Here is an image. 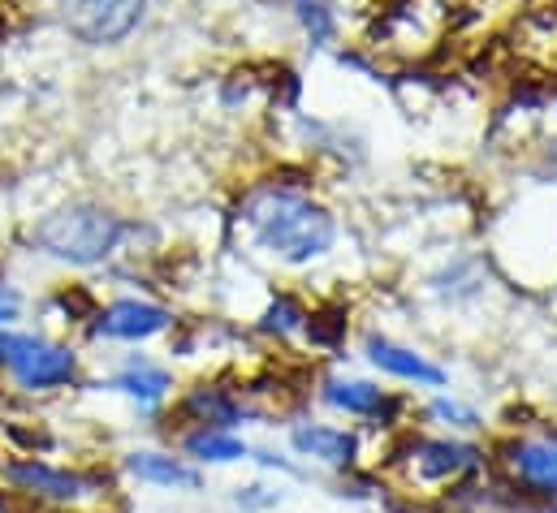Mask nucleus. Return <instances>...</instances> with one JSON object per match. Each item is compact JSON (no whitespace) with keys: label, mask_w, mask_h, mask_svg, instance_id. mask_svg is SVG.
<instances>
[{"label":"nucleus","mask_w":557,"mask_h":513,"mask_svg":"<svg viewBox=\"0 0 557 513\" xmlns=\"http://www.w3.org/2000/svg\"><path fill=\"white\" fill-rule=\"evenodd\" d=\"M251 225L264 251H273L285 263H311L333 247V216L298 195H260L251 203Z\"/></svg>","instance_id":"nucleus-1"},{"label":"nucleus","mask_w":557,"mask_h":513,"mask_svg":"<svg viewBox=\"0 0 557 513\" xmlns=\"http://www.w3.org/2000/svg\"><path fill=\"white\" fill-rule=\"evenodd\" d=\"M484 453L462 440H441V436H411L394 453V475L407 488V497H441L458 492L471 475H480Z\"/></svg>","instance_id":"nucleus-2"},{"label":"nucleus","mask_w":557,"mask_h":513,"mask_svg":"<svg viewBox=\"0 0 557 513\" xmlns=\"http://www.w3.org/2000/svg\"><path fill=\"white\" fill-rule=\"evenodd\" d=\"M0 479L22 497V501H35L44 510H70V513H96L100 510V492H104V479L87 475V471H74V466H57V462H44L35 453H13L0 462Z\"/></svg>","instance_id":"nucleus-3"},{"label":"nucleus","mask_w":557,"mask_h":513,"mask_svg":"<svg viewBox=\"0 0 557 513\" xmlns=\"http://www.w3.org/2000/svg\"><path fill=\"white\" fill-rule=\"evenodd\" d=\"M117 242H122V221L96 203L61 208L35 229V247L65 263H100L117 251Z\"/></svg>","instance_id":"nucleus-4"},{"label":"nucleus","mask_w":557,"mask_h":513,"mask_svg":"<svg viewBox=\"0 0 557 513\" xmlns=\"http://www.w3.org/2000/svg\"><path fill=\"white\" fill-rule=\"evenodd\" d=\"M0 372H9L13 385L26 392H48L78 380V354L48 337L0 328Z\"/></svg>","instance_id":"nucleus-5"},{"label":"nucleus","mask_w":557,"mask_h":513,"mask_svg":"<svg viewBox=\"0 0 557 513\" xmlns=\"http://www.w3.org/2000/svg\"><path fill=\"white\" fill-rule=\"evenodd\" d=\"M502 475L532 501H557V431L515 436L502 449Z\"/></svg>","instance_id":"nucleus-6"},{"label":"nucleus","mask_w":557,"mask_h":513,"mask_svg":"<svg viewBox=\"0 0 557 513\" xmlns=\"http://www.w3.org/2000/svg\"><path fill=\"white\" fill-rule=\"evenodd\" d=\"M143 0H61L65 26L83 43H117L135 30Z\"/></svg>","instance_id":"nucleus-7"},{"label":"nucleus","mask_w":557,"mask_h":513,"mask_svg":"<svg viewBox=\"0 0 557 513\" xmlns=\"http://www.w3.org/2000/svg\"><path fill=\"white\" fill-rule=\"evenodd\" d=\"M122 471L143 484V488H160V492H199L203 475L199 466H190L186 458L169 453V449H131L122 458Z\"/></svg>","instance_id":"nucleus-8"},{"label":"nucleus","mask_w":557,"mask_h":513,"mask_svg":"<svg viewBox=\"0 0 557 513\" xmlns=\"http://www.w3.org/2000/svg\"><path fill=\"white\" fill-rule=\"evenodd\" d=\"M177 431H190V427H216V431H234L243 418H247V405L234 388L221 385H199L190 388L182 401H177Z\"/></svg>","instance_id":"nucleus-9"},{"label":"nucleus","mask_w":557,"mask_h":513,"mask_svg":"<svg viewBox=\"0 0 557 513\" xmlns=\"http://www.w3.org/2000/svg\"><path fill=\"white\" fill-rule=\"evenodd\" d=\"M91 333L96 337H109V341H147V337H160L173 320L164 306L156 302H143V298H122V302H109L104 311L91 315Z\"/></svg>","instance_id":"nucleus-10"},{"label":"nucleus","mask_w":557,"mask_h":513,"mask_svg":"<svg viewBox=\"0 0 557 513\" xmlns=\"http://www.w3.org/2000/svg\"><path fill=\"white\" fill-rule=\"evenodd\" d=\"M289 445L298 458H311L333 471H350L359 458V436L346 427H333V423H298L289 431Z\"/></svg>","instance_id":"nucleus-11"},{"label":"nucleus","mask_w":557,"mask_h":513,"mask_svg":"<svg viewBox=\"0 0 557 513\" xmlns=\"http://www.w3.org/2000/svg\"><path fill=\"white\" fill-rule=\"evenodd\" d=\"M368 359L394 376V380H407V385H428V388H441L445 385V372L436 363H428L423 354L398 346V341H385V337H368Z\"/></svg>","instance_id":"nucleus-12"},{"label":"nucleus","mask_w":557,"mask_h":513,"mask_svg":"<svg viewBox=\"0 0 557 513\" xmlns=\"http://www.w3.org/2000/svg\"><path fill=\"white\" fill-rule=\"evenodd\" d=\"M177 445L190 466H234V462L251 458V449L238 431H216V427H190L177 436Z\"/></svg>","instance_id":"nucleus-13"},{"label":"nucleus","mask_w":557,"mask_h":513,"mask_svg":"<svg viewBox=\"0 0 557 513\" xmlns=\"http://www.w3.org/2000/svg\"><path fill=\"white\" fill-rule=\"evenodd\" d=\"M333 410H342V414H355V418H381L389 405H394V397L385 392V388L368 385V380H324V392H320Z\"/></svg>","instance_id":"nucleus-14"},{"label":"nucleus","mask_w":557,"mask_h":513,"mask_svg":"<svg viewBox=\"0 0 557 513\" xmlns=\"http://www.w3.org/2000/svg\"><path fill=\"white\" fill-rule=\"evenodd\" d=\"M113 388H117V392H126L131 401H139L143 410H156V405H164V401H169V392H173V376H169L164 367L147 363V359H135V363H126V367L113 376Z\"/></svg>","instance_id":"nucleus-15"},{"label":"nucleus","mask_w":557,"mask_h":513,"mask_svg":"<svg viewBox=\"0 0 557 513\" xmlns=\"http://www.w3.org/2000/svg\"><path fill=\"white\" fill-rule=\"evenodd\" d=\"M307 337L315 341V346H337L342 337H346V311L342 306H320V311H311L307 315Z\"/></svg>","instance_id":"nucleus-16"},{"label":"nucleus","mask_w":557,"mask_h":513,"mask_svg":"<svg viewBox=\"0 0 557 513\" xmlns=\"http://www.w3.org/2000/svg\"><path fill=\"white\" fill-rule=\"evenodd\" d=\"M307 324V311L294 302V298H277L269 311H264V333H277V337H289V333H298Z\"/></svg>","instance_id":"nucleus-17"},{"label":"nucleus","mask_w":557,"mask_h":513,"mask_svg":"<svg viewBox=\"0 0 557 513\" xmlns=\"http://www.w3.org/2000/svg\"><path fill=\"white\" fill-rule=\"evenodd\" d=\"M298 17H302V26L311 30V39H329L333 17H329L324 0H298Z\"/></svg>","instance_id":"nucleus-18"},{"label":"nucleus","mask_w":557,"mask_h":513,"mask_svg":"<svg viewBox=\"0 0 557 513\" xmlns=\"http://www.w3.org/2000/svg\"><path fill=\"white\" fill-rule=\"evenodd\" d=\"M432 418H449V427H475L480 418L467 410V405H458V401H432Z\"/></svg>","instance_id":"nucleus-19"},{"label":"nucleus","mask_w":557,"mask_h":513,"mask_svg":"<svg viewBox=\"0 0 557 513\" xmlns=\"http://www.w3.org/2000/svg\"><path fill=\"white\" fill-rule=\"evenodd\" d=\"M17 311H22V298L0 280V328H4V324H13V320H17Z\"/></svg>","instance_id":"nucleus-20"},{"label":"nucleus","mask_w":557,"mask_h":513,"mask_svg":"<svg viewBox=\"0 0 557 513\" xmlns=\"http://www.w3.org/2000/svg\"><path fill=\"white\" fill-rule=\"evenodd\" d=\"M96 513H104V510H96Z\"/></svg>","instance_id":"nucleus-21"}]
</instances>
